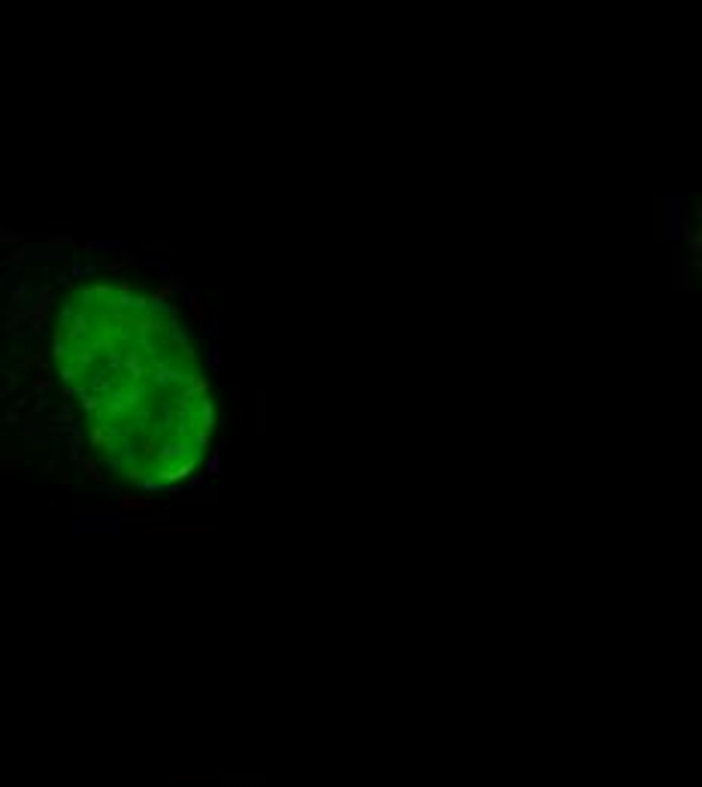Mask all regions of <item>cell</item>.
Returning <instances> with one entry per match:
<instances>
[{
    "instance_id": "cell-1",
    "label": "cell",
    "mask_w": 702,
    "mask_h": 787,
    "mask_svg": "<svg viewBox=\"0 0 702 787\" xmlns=\"http://www.w3.org/2000/svg\"><path fill=\"white\" fill-rule=\"evenodd\" d=\"M188 300H191V312H194V318H206V306L200 303V297L194 294V291L188 294Z\"/></svg>"
},
{
    "instance_id": "cell-2",
    "label": "cell",
    "mask_w": 702,
    "mask_h": 787,
    "mask_svg": "<svg viewBox=\"0 0 702 787\" xmlns=\"http://www.w3.org/2000/svg\"><path fill=\"white\" fill-rule=\"evenodd\" d=\"M6 282H9V279L4 276V272H0V288H4V285H6Z\"/></svg>"
}]
</instances>
